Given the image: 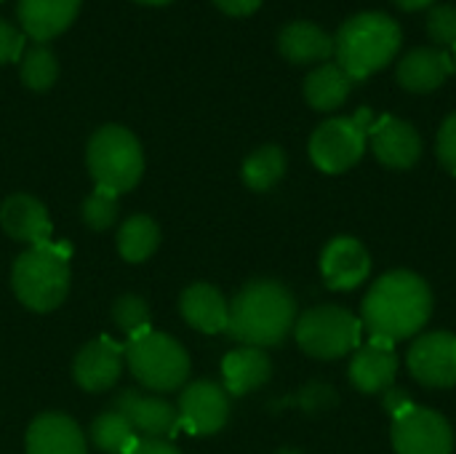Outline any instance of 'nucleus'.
Masks as SVG:
<instances>
[{"instance_id": "f257e3e1", "label": "nucleus", "mask_w": 456, "mask_h": 454, "mask_svg": "<svg viewBox=\"0 0 456 454\" xmlns=\"http://www.w3.org/2000/svg\"><path fill=\"white\" fill-rule=\"evenodd\" d=\"M433 313V292L428 281L411 270H393L385 273L369 289L361 324L369 329L371 340L382 343H401L414 337Z\"/></svg>"}, {"instance_id": "f03ea898", "label": "nucleus", "mask_w": 456, "mask_h": 454, "mask_svg": "<svg viewBox=\"0 0 456 454\" xmlns=\"http://www.w3.org/2000/svg\"><path fill=\"white\" fill-rule=\"evenodd\" d=\"M297 324L294 294L278 281H251L230 302L227 332L246 348H275Z\"/></svg>"}, {"instance_id": "7ed1b4c3", "label": "nucleus", "mask_w": 456, "mask_h": 454, "mask_svg": "<svg viewBox=\"0 0 456 454\" xmlns=\"http://www.w3.org/2000/svg\"><path fill=\"white\" fill-rule=\"evenodd\" d=\"M401 27L382 11H363L347 19L334 35L337 64L353 78L363 80L371 72L387 67L401 48Z\"/></svg>"}, {"instance_id": "20e7f679", "label": "nucleus", "mask_w": 456, "mask_h": 454, "mask_svg": "<svg viewBox=\"0 0 456 454\" xmlns=\"http://www.w3.org/2000/svg\"><path fill=\"white\" fill-rule=\"evenodd\" d=\"M69 246L67 244H40L29 246L16 257L11 284L21 305L37 313L59 308L69 292Z\"/></svg>"}, {"instance_id": "39448f33", "label": "nucleus", "mask_w": 456, "mask_h": 454, "mask_svg": "<svg viewBox=\"0 0 456 454\" xmlns=\"http://www.w3.org/2000/svg\"><path fill=\"white\" fill-rule=\"evenodd\" d=\"M88 171L96 187L110 193H128L144 171V153L139 139L123 126H102L88 142Z\"/></svg>"}, {"instance_id": "423d86ee", "label": "nucleus", "mask_w": 456, "mask_h": 454, "mask_svg": "<svg viewBox=\"0 0 456 454\" xmlns=\"http://www.w3.org/2000/svg\"><path fill=\"white\" fill-rule=\"evenodd\" d=\"M126 361L131 375L155 393L182 388L190 375L187 351L174 337L160 332H147L136 340H128Z\"/></svg>"}, {"instance_id": "0eeeda50", "label": "nucleus", "mask_w": 456, "mask_h": 454, "mask_svg": "<svg viewBox=\"0 0 456 454\" xmlns=\"http://www.w3.org/2000/svg\"><path fill=\"white\" fill-rule=\"evenodd\" d=\"M361 318L339 305H318L302 313L294 324L299 348L321 361L342 359L361 345Z\"/></svg>"}, {"instance_id": "6e6552de", "label": "nucleus", "mask_w": 456, "mask_h": 454, "mask_svg": "<svg viewBox=\"0 0 456 454\" xmlns=\"http://www.w3.org/2000/svg\"><path fill=\"white\" fill-rule=\"evenodd\" d=\"M371 126V112L366 107L353 118H331L321 123L310 136L313 163L326 174H342L353 169L363 158Z\"/></svg>"}, {"instance_id": "1a4fd4ad", "label": "nucleus", "mask_w": 456, "mask_h": 454, "mask_svg": "<svg viewBox=\"0 0 456 454\" xmlns=\"http://www.w3.org/2000/svg\"><path fill=\"white\" fill-rule=\"evenodd\" d=\"M393 447L395 454H452L454 433L444 415L414 404L393 420Z\"/></svg>"}, {"instance_id": "9d476101", "label": "nucleus", "mask_w": 456, "mask_h": 454, "mask_svg": "<svg viewBox=\"0 0 456 454\" xmlns=\"http://www.w3.org/2000/svg\"><path fill=\"white\" fill-rule=\"evenodd\" d=\"M176 412L179 428L190 431L192 436L219 433L230 417V393L216 383L198 380L182 391Z\"/></svg>"}, {"instance_id": "9b49d317", "label": "nucleus", "mask_w": 456, "mask_h": 454, "mask_svg": "<svg viewBox=\"0 0 456 454\" xmlns=\"http://www.w3.org/2000/svg\"><path fill=\"white\" fill-rule=\"evenodd\" d=\"M409 372L425 388L456 385V334L430 332L409 348Z\"/></svg>"}, {"instance_id": "f8f14e48", "label": "nucleus", "mask_w": 456, "mask_h": 454, "mask_svg": "<svg viewBox=\"0 0 456 454\" xmlns=\"http://www.w3.org/2000/svg\"><path fill=\"white\" fill-rule=\"evenodd\" d=\"M321 273L329 289L350 292L361 286L371 273V257L358 238L339 235L321 254Z\"/></svg>"}, {"instance_id": "ddd939ff", "label": "nucleus", "mask_w": 456, "mask_h": 454, "mask_svg": "<svg viewBox=\"0 0 456 454\" xmlns=\"http://www.w3.org/2000/svg\"><path fill=\"white\" fill-rule=\"evenodd\" d=\"M123 361H126V348L110 337H99L75 356L72 377L83 391L99 393L118 383L123 372Z\"/></svg>"}, {"instance_id": "4468645a", "label": "nucleus", "mask_w": 456, "mask_h": 454, "mask_svg": "<svg viewBox=\"0 0 456 454\" xmlns=\"http://www.w3.org/2000/svg\"><path fill=\"white\" fill-rule=\"evenodd\" d=\"M112 409L131 423L139 439H166L179 431V412L163 399L142 396L136 391H123L115 399Z\"/></svg>"}, {"instance_id": "2eb2a0df", "label": "nucleus", "mask_w": 456, "mask_h": 454, "mask_svg": "<svg viewBox=\"0 0 456 454\" xmlns=\"http://www.w3.org/2000/svg\"><path fill=\"white\" fill-rule=\"evenodd\" d=\"M374 155L387 169H411L422 155V139L417 128L401 118L385 115L369 131Z\"/></svg>"}, {"instance_id": "dca6fc26", "label": "nucleus", "mask_w": 456, "mask_h": 454, "mask_svg": "<svg viewBox=\"0 0 456 454\" xmlns=\"http://www.w3.org/2000/svg\"><path fill=\"white\" fill-rule=\"evenodd\" d=\"M398 377V356L390 343L371 340L358 348L350 364V383L361 393H385Z\"/></svg>"}, {"instance_id": "f3484780", "label": "nucleus", "mask_w": 456, "mask_h": 454, "mask_svg": "<svg viewBox=\"0 0 456 454\" xmlns=\"http://www.w3.org/2000/svg\"><path fill=\"white\" fill-rule=\"evenodd\" d=\"M0 227L21 244L40 246L51 241V219L45 206L32 195H11L0 206Z\"/></svg>"}, {"instance_id": "a211bd4d", "label": "nucleus", "mask_w": 456, "mask_h": 454, "mask_svg": "<svg viewBox=\"0 0 456 454\" xmlns=\"http://www.w3.org/2000/svg\"><path fill=\"white\" fill-rule=\"evenodd\" d=\"M454 72V59L441 48H414L409 51L395 70L398 83L411 94H430L446 83Z\"/></svg>"}, {"instance_id": "6ab92c4d", "label": "nucleus", "mask_w": 456, "mask_h": 454, "mask_svg": "<svg viewBox=\"0 0 456 454\" xmlns=\"http://www.w3.org/2000/svg\"><path fill=\"white\" fill-rule=\"evenodd\" d=\"M19 21L24 35L37 43L61 35L77 16L80 0H19Z\"/></svg>"}, {"instance_id": "aec40b11", "label": "nucleus", "mask_w": 456, "mask_h": 454, "mask_svg": "<svg viewBox=\"0 0 456 454\" xmlns=\"http://www.w3.org/2000/svg\"><path fill=\"white\" fill-rule=\"evenodd\" d=\"M27 454H86V436L64 415H40L27 431Z\"/></svg>"}, {"instance_id": "412c9836", "label": "nucleus", "mask_w": 456, "mask_h": 454, "mask_svg": "<svg viewBox=\"0 0 456 454\" xmlns=\"http://www.w3.org/2000/svg\"><path fill=\"white\" fill-rule=\"evenodd\" d=\"M179 308H182L184 321L192 329H198L203 334L227 332V324H230V302L211 284H192L190 289H184V294L179 300Z\"/></svg>"}, {"instance_id": "4be33fe9", "label": "nucleus", "mask_w": 456, "mask_h": 454, "mask_svg": "<svg viewBox=\"0 0 456 454\" xmlns=\"http://www.w3.org/2000/svg\"><path fill=\"white\" fill-rule=\"evenodd\" d=\"M278 51L294 64H323L334 56V37L313 21H291L278 35Z\"/></svg>"}, {"instance_id": "5701e85b", "label": "nucleus", "mask_w": 456, "mask_h": 454, "mask_svg": "<svg viewBox=\"0 0 456 454\" xmlns=\"http://www.w3.org/2000/svg\"><path fill=\"white\" fill-rule=\"evenodd\" d=\"M273 375V364L265 351L259 348H238L224 356L222 361V377L224 391L230 396H246L256 388H262Z\"/></svg>"}, {"instance_id": "b1692460", "label": "nucleus", "mask_w": 456, "mask_h": 454, "mask_svg": "<svg viewBox=\"0 0 456 454\" xmlns=\"http://www.w3.org/2000/svg\"><path fill=\"white\" fill-rule=\"evenodd\" d=\"M350 88L353 78L337 62H323L305 78V99L318 112H331L342 107Z\"/></svg>"}, {"instance_id": "393cba45", "label": "nucleus", "mask_w": 456, "mask_h": 454, "mask_svg": "<svg viewBox=\"0 0 456 454\" xmlns=\"http://www.w3.org/2000/svg\"><path fill=\"white\" fill-rule=\"evenodd\" d=\"M91 442L104 454H131L142 439L120 412L110 409L91 423Z\"/></svg>"}, {"instance_id": "a878e982", "label": "nucleus", "mask_w": 456, "mask_h": 454, "mask_svg": "<svg viewBox=\"0 0 456 454\" xmlns=\"http://www.w3.org/2000/svg\"><path fill=\"white\" fill-rule=\"evenodd\" d=\"M283 174H286V153L278 144H265L243 161V182L256 193L273 190L283 179Z\"/></svg>"}, {"instance_id": "bb28decb", "label": "nucleus", "mask_w": 456, "mask_h": 454, "mask_svg": "<svg viewBox=\"0 0 456 454\" xmlns=\"http://www.w3.org/2000/svg\"><path fill=\"white\" fill-rule=\"evenodd\" d=\"M158 244H160V230L144 214L128 217L118 233V252L126 262H144L158 249Z\"/></svg>"}, {"instance_id": "cd10ccee", "label": "nucleus", "mask_w": 456, "mask_h": 454, "mask_svg": "<svg viewBox=\"0 0 456 454\" xmlns=\"http://www.w3.org/2000/svg\"><path fill=\"white\" fill-rule=\"evenodd\" d=\"M19 78L32 91H48L59 78L56 54L45 43L32 45L29 51H24V56L19 62Z\"/></svg>"}, {"instance_id": "c85d7f7f", "label": "nucleus", "mask_w": 456, "mask_h": 454, "mask_svg": "<svg viewBox=\"0 0 456 454\" xmlns=\"http://www.w3.org/2000/svg\"><path fill=\"white\" fill-rule=\"evenodd\" d=\"M112 321L115 326L128 337V340H136L147 332H152V316H150V308L142 297L136 294H126L120 297L115 305H112Z\"/></svg>"}, {"instance_id": "c756f323", "label": "nucleus", "mask_w": 456, "mask_h": 454, "mask_svg": "<svg viewBox=\"0 0 456 454\" xmlns=\"http://www.w3.org/2000/svg\"><path fill=\"white\" fill-rule=\"evenodd\" d=\"M118 193H110L104 187H96L86 201H83V222L91 230H107L118 219Z\"/></svg>"}, {"instance_id": "7c9ffc66", "label": "nucleus", "mask_w": 456, "mask_h": 454, "mask_svg": "<svg viewBox=\"0 0 456 454\" xmlns=\"http://www.w3.org/2000/svg\"><path fill=\"white\" fill-rule=\"evenodd\" d=\"M428 35L436 48H456V8L454 5H433L428 13Z\"/></svg>"}, {"instance_id": "2f4dec72", "label": "nucleus", "mask_w": 456, "mask_h": 454, "mask_svg": "<svg viewBox=\"0 0 456 454\" xmlns=\"http://www.w3.org/2000/svg\"><path fill=\"white\" fill-rule=\"evenodd\" d=\"M436 150H438V161L456 177V112H452L444 120V126L438 131Z\"/></svg>"}, {"instance_id": "473e14b6", "label": "nucleus", "mask_w": 456, "mask_h": 454, "mask_svg": "<svg viewBox=\"0 0 456 454\" xmlns=\"http://www.w3.org/2000/svg\"><path fill=\"white\" fill-rule=\"evenodd\" d=\"M21 48H24L21 29H16L5 19H0V64H8V62L21 59Z\"/></svg>"}, {"instance_id": "72a5a7b5", "label": "nucleus", "mask_w": 456, "mask_h": 454, "mask_svg": "<svg viewBox=\"0 0 456 454\" xmlns=\"http://www.w3.org/2000/svg\"><path fill=\"white\" fill-rule=\"evenodd\" d=\"M411 407H414V404H411V399H409L403 391H398V388L385 391V409L393 415V420H395V417H401V415H406Z\"/></svg>"}, {"instance_id": "f704fd0d", "label": "nucleus", "mask_w": 456, "mask_h": 454, "mask_svg": "<svg viewBox=\"0 0 456 454\" xmlns=\"http://www.w3.org/2000/svg\"><path fill=\"white\" fill-rule=\"evenodd\" d=\"M214 3L219 11H224L230 16H248L262 5V0H214Z\"/></svg>"}, {"instance_id": "c9c22d12", "label": "nucleus", "mask_w": 456, "mask_h": 454, "mask_svg": "<svg viewBox=\"0 0 456 454\" xmlns=\"http://www.w3.org/2000/svg\"><path fill=\"white\" fill-rule=\"evenodd\" d=\"M131 454H182L174 444L163 442V439H142L136 444V450Z\"/></svg>"}, {"instance_id": "e433bc0d", "label": "nucleus", "mask_w": 456, "mask_h": 454, "mask_svg": "<svg viewBox=\"0 0 456 454\" xmlns=\"http://www.w3.org/2000/svg\"><path fill=\"white\" fill-rule=\"evenodd\" d=\"M401 11H425V8H433L436 0H393Z\"/></svg>"}, {"instance_id": "4c0bfd02", "label": "nucleus", "mask_w": 456, "mask_h": 454, "mask_svg": "<svg viewBox=\"0 0 456 454\" xmlns=\"http://www.w3.org/2000/svg\"><path fill=\"white\" fill-rule=\"evenodd\" d=\"M136 3H142V5H166L171 0H136Z\"/></svg>"}, {"instance_id": "58836bf2", "label": "nucleus", "mask_w": 456, "mask_h": 454, "mask_svg": "<svg viewBox=\"0 0 456 454\" xmlns=\"http://www.w3.org/2000/svg\"><path fill=\"white\" fill-rule=\"evenodd\" d=\"M275 454H305V452H299V450H291V447H286V450H278Z\"/></svg>"}, {"instance_id": "ea45409f", "label": "nucleus", "mask_w": 456, "mask_h": 454, "mask_svg": "<svg viewBox=\"0 0 456 454\" xmlns=\"http://www.w3.org/2000/svg\"><path fill=\"white\" fill-rule=\"evenodd\" d=\"M454 70H456V48H454Z\"/></svg>"}, {"instance_id": "a19ab883", "label": "nucleus", "mask_w": 456, "mask_h": 454, "mask_svg": "<svg viewBox=\"0 0 456 454\" xmlns=\"http://www.w3.org/2000/svg\"><path fill=\"white\" fill-rule=\"evenodd\" d=\"M0 3H3V0H0Z\"/></svg>"}]
</instances>
